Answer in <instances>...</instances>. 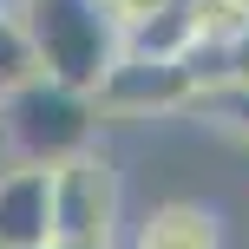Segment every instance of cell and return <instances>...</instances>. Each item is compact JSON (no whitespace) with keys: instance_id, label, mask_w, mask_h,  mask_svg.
Masks as SVG:
<instances>
[{"instance_id":"obj_4","label":"cell","mask_w":249,"mask_h":249,"mask_svg":"<svg viewBox=\"0 0 249 249\" xmlns=\"http://www.w3.org/2000/svg\"><path fill=\"white\" fill-rule=\"evenodd\" d=\"M203 72L197 59H171V53H118L105 79L92 86L99 118H184L197 99Z\"/></svg>"},{"instance_id":"obj_5","label":"cell","mask_w":249,"mask_h":249,"mask_svg":"<svg viewBox=\"0 0 249 249\" xmlns=\"http://www.w3.org/2000/svg\"><path fill=\"white\" fill-rule=\"evenodd\" d=\"M53 236V164L0 171V249H33Z\"/></svg>"},{"instance_id":"obj_6","label":"cell","mask_w":249,"mask_h":249,"mask_svg":"<svg viewBox=\"0 0 249 249\" xmlns=\"http://www.w3.org/2000/svg\"><path fill=\"white\" fill-rule=\"evenodd\" d=\"M124 249H223V216L210 203H158L131 223V243Z\"/></svg>"},{"instance_id":"obj_1","label":"cell","mask_w":249,"mask_h":249,"mask_svg":"<svg viewBox=\"0 0 249 249\" xmlns=\"http://www.w3.org/2000/svg\"><path fill=\"white\" fill-rule=\"evenodd\" d=\"M26 39H33L39 72L66 79V86H99L105 66L124 53V20L112 0H13Z\"/></svg>"},{"instance_id":"obj_7","label":"cell","mask_w":249,"mask_h":249,"mask_svg":"<svg viewBox=\"0 0 249 249\" xmlns=\"http://www.w3.org/2000/svg\"><path fill=\"white\" fill-rule=\"evenodd\" d=\"M184 118L216 124V131H230L236 144H249V86H236V79H203Z\"/></svg>"},{"instance_id":"obj_8","label":"cell","mask_w":249,"mask_h":249,"mask_svg":"<svg viewBox=\"0 0 249 249\" xmlns=\"http://www.w3.org/2000/svg\"><path fill=\"white\" fill-rule=\"evenodd\" d=\"M33 72H39L33 39H26V26H20V13H13V0H0V99H7L13 86H26Z\"/></svg>"},{"instance_id":"obj_10","label":"cell","mask_w":249,"mask_h":249,"mask_svg":"<svg viewBox=\"0 0 249 249\" xmlns=\"http://www.w3.org/2000/svg\"><path fill=\"white\" fill-rule=\"evenodd\" d=\"M151 7H158V0H112V13H118V20H124V26H131V20H138V13H151Z\"/></svg>"},{"instance_id":"obj_11","label":"cell","mask_w":249,"mask_h":249,"mask_svg":"<svg viewBox=\"0 0 249 249\" xmlns=\"http://www.w3.org/2000/svg\"><path fill=\"white\" fill-rule=\"evenodd\" d=\"M33 249H118V243H72V236H46V243H33Z\"/></svg>"},{"instance_id":"obj_9","label":"cell","mask_w":249,"mask_h":249,"mask_svg":"<svg viewBox=\"0 0 249 249\" xmlns=\"http://www.w3.org/2000/svg\"><path fill=\"white\" fill-rule=\"evenodd\" d=\"M223 79H236V86H249V26H243V33H236V39L223 46Z\"/></svg>"},{"instance_id":"obj_3","label":"cell","mask_w":249,"mask_h":249,"mask_svg":"<svg viewBox=\"0 0 249 249\" xmlns=\"http://www.w3.org/2000/svg\"><path fill=\"white\" fill-rule=\"evenodd\" d=\"M53 236L124 243V177L99 144L53 164Z\"/></svg>"},{"instance_id":"obj_2","label":"cell","mask_w":249,"mask_h":249,"mask_svg":"<svg viewBox=\"0 0 249 249\" xmlns=\"http://www.w3.org/2000/svg\"><path fill=\"white\" fill-rule=\"evenodd\" d=\"M0 144L20 164H59L72 151L99 144V99L86 86H66L53 72H33L0 99Z\"/></svg>"}]
</instances>
